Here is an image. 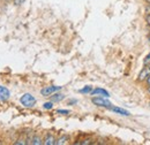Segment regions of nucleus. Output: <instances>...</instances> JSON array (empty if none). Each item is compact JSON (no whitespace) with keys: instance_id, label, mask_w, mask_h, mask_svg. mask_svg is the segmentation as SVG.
<instances>
[{"instance_id":"1","label":"nucleus","mask_w":150,"mask_h":145,"mask_svg":"<svg viewBox=\"0 0 150 145\" xmlns=\"http://www.w3.org/2000/svg\"><path fill=\"white\" fill-rule=\"evenodd\" d=\"M91 103L94 104L95 106H98V107H104V108H111L112 107V103L110 100H108V98L105 97H98L96 96L91 99Z\"/></svg>"},{"instance_id":"2","label":"nucleus","mask_w":150,"mask_h":145,"mask_svg":"<svg viewBox=\"0 0 150 145\" xmlns=\"http://www.w3.org/2000/svg\"><path fill=\"white\" fill-rule=\"evenodd\" d=\"M36 98L31 94V93H24L21 98H20V103L24 106V107H34L36 105Z\"/></svg>"},{"instance_id":"3","label":"nucleus","mask_w":150,"mask_h":145,"mask_svg":"<svg viewBox=\"0 0 150 145\" xmlns=\"http://www.w3.org/2000/svg\"><path fill=\"white\" fill-rule=\"evenodd\" d=\"M61 89V87H57V85H51V87H45L40 90V94L43 97H50L52 96L54 92H58V91Z\"/></svg>"},{"instance_id":"4","label":"nucleus","mask_w":150,"mask_h":145,"mask_svg":"<svg viewBox=\"0 0 150 145\" xmlns=\"http://www.w3.org/2000/svg\"><path fill=\"white\" fill-rule=\"evenodd\" d=\"M149 76H150V63L149 65H146V67L140 72L139 77H137V81L139 82H144V81H147V78Z\"/></svg>"},{"instance_id":"5","label":"nucleus","mask_w":150,"mask_h":145,"mask_svg":"<svg viewBox=\"0 0 150 145\" xmlns=\"http://www.w3.org/2000/svg\"><path fill=\"white\" fill-rule=\"evenodd\" d=\"M91 96H98V97H105V98H109L110 97V93L105 89H102V88H96L93 89V91L90 92Z\"/></svg>"},{"instance_id":"6","label":"nucleus","mask_w":150,"mask_h":145,"mask_svg":"<svg viewBox=\"0 0 150 145\" xmlns=\"http://www.w3.org/2000/svg\"><path fill=\"white\" fill-rule=\"evenodd\" d=\"M9 96H11L9 90H8L6 87L0 85V101H6V100H8V99H9Z\"/></svg>"},{"instance_id":"7","label":"nucleus","mask_w":150,"mask_h":145,"mask_svg":"<svg viewBox=\"0 0 150 145\" xmlns=\"http://www.w3.org/2000/svg\"><path fill=\"white\" fill-rule=\"evenodd\" d=\"M111 111L114 112V113H117V114H119V115H122V116H129L131 115V113L128 112V111H126V109L121 108V107H111Z\"/></svg>"},{"instance_id":"8","label":"nucleus","mask_w":150,"mask_h":145,"mask_svg":"<svg viewBox=\"0 0 150 145\" xmlns=\"http://www.w3.org/2000/svg\"><path fill=\"white\" fill-rule=\"evenodd\" d=\"M56 138H54V136L53 135H50V134H47L46 136H45V138H44V141H43V144L45 145H53L56 144Z\"/></svg>"},{"instance_id":"9","label":"nucleus","mask_w":150,"mask_h":145,"mask_svg":"<svg viewBox=\"0 0 150 145\" xmlns=\"http://www.w3.org/2000/svg\"><path fill=\"white\" fill-rule=\"evenodd\" d=\"M64 99H65V94H62V93H57V92H54V93L51 96V101H53V103L61 101V100H64Z\"/></svg>"},{"instance_id":"10","label":"nucleus","mask_w":150,"mask_h":145,"mask_svg":"<svg viewBox=\"0 0 150 145\" xmlns=\"http://www.w3.org/2000/svg\"><path fill=\"white\" fill-rule=\"evenodd\" d=\"M68 139H69V137H68L67 135H64V136H61V137H59V138L57 139V141H56V144H58V145L66 144V143L68 142Z\"/></svg>"},{"instance_id":"11","label":"nucleus","mask_w":150,"mask_h":145,"mask_svg":"<svg viewBox=\"0 0 150 145\" xmlns=\"http://www.w3.org/2000/svg\"><path fill=\"white\" fill-rule=\"evenodd\" d=\"M30 144L40 145V144H43V139H42L39 136H34V137L31 138V141H30Z\"/></svg>"},{"instance_id":"12","label":"nucleus","mask_w":150,"mask_h":145,"mask_svg":"<svg viewBox=\"0 0 150 145\" xmlns=\"http://www.w3.org/2000/svg\"><path fill=\"white\" fill-rule=\"evenodd\" d=\"M93 91V87L91 85H87V87H84L83 89H81V90H79L80 93H90Z\"/></svg>"},{"instance_id":"13","label":"nucleus","mask_w":150,"mask_h":145,"mask_svg":"<svg viewBox=\"0 0 150 145\" xmlns=\"http://www.w3.org/2000/svg\"><path fill=\"white\" fill-rule=\"evenodd\" d=\"M43 108L44 109H52L53 108V101H46V103H44Z\"/></svg>"},{"instance_id":"14","label":"nucleus","mask_w":150,"mask_h":145,"mask_svg":"<svg viewBox=\"0 0 150 145\" xmlns=\"http://www.w3.org/2000/svg\"><path fill=\"white\" fill-rule=\"evenodd\" d=\"M57 113H58V114H64V115H67V114H69L71 112H69L68 109H58V111H57Z\"/></svg>"},{"instance_id":"15","label":"nucleus","mask_w":150,"mask_h":145,"mask_svg":"<svg viewBox=\"0 0 150 145\" xmlns=\"http://www.w3.org/2000/svg\"><path fill=\"white\" fill-rule=\"evenodd\" d=\"M143 63H144V65H149V63H150V52L148 53V55L144 58V60H143Z\"/></svg>"},{"instance_id":"16","label":"nucleus","mask_w":150,"mask_h":145,"mask_svg":"<svg viewBox=\"0 0 150 145\" xmlns=\"http://www.w3.org/2000/svg\"><path fill=\"white\" fill-rule=\"evenodd\" d=\"M15 145H20V144H27V142L24 141V139H18L15 143H14Z\"/></svg>"},{"instance_id":"17","label":"nucleus","mask_w":150,"mask_h":145,"mask_svg":"<svg viewBox=\"0 0 150 145\" xmlns=\"http://www.w3.org/2000/svg\"><path fill=\"white\" fill-rule=\"evenodd\" d=\"M24 1H25V0H14V4H15L16 6H20V5H22Z\"/></svg>"},{"instance_id":"18","label":"nucleus","mask_w":150,"mask_h":145,"mask_svg":"<svg viewBox=\"0 0 150 145\" xmlns=\"http://www.w3.org/2000/svg\"><path fill=\"white\" fill-rule=\"evenodd\" d=\"M90 143H91V141H89V139H87V141H82V142H79L77 144L86 145V144H90Z\"/></svg>"},{"instance_id":"19","label":"nucleus","mask_w":150,"mask_h":145,"mask_svg":"<svg viewBox=\"0 0 150 145\" xmlns=\"http://www.w3.org/2000/svg\"><path fill=\"white\" fill-rule=\"evenodd\" d=\"M146 21H147V23L150 25V13L147 14V16H146Z\"/></svg>"},{"instance_id":"20","label":"nucleus","mask_w":150,"mask_h":145,"mask_svg":"<svg viewBox=\"0 0 150 145\" xmlns=\"http://www.w3.org/2000/svg\"><path fill=\"white\" fill-rule=\"evenodd\" d=\"M77 103V100L76 99H72V100H69L68 101V105H73V104H76Z\"/></svg>"},{"instance_id":"21","label":"nucleus","mask_w":150,"mask_h":145,"mask_svg":"<svg viewBox=\"0 0 150 145\" xmlns=\"http://www.w3.org/2000/svg\"><path fill=\"white\" fill-rule=\"evenodd\" d=\"M146 82H147V85H148V87H150V76L147 78V81H146Z\"/></svg>"},{"instance_id":"22","label":"nucleus","mask_w":150,"mask_h":145,"mask_svg":"<svg viewBox=\"0 0 150 145\" xmlns=\"http://www.w3.org/2000/svg\"><path fill=\"white\" fill-rule=\"evenodd\" d=\"M147 11H148V13H150V4H149V6H148V8H147Z\"/></svg>"},{"instance_id":"23","label":"nucleus","mask_w":150,"mask_h":145,"mask_svg":"<svg viewBox=\"0 0 150 145\" xmlns=\"http://www.w3.org/2000/svg\"><path fill=\"white\" fill-rule=\"evenodd\" d=\"M148 93L150 94V87H148Z\"/></svg>"},{"instance_id":"24","label":"nucleus","mask_w":150,"mask_h":145,"mask_svg":"<svg viewBox=\"0 0 150 145\" xmlns=\"http://www.w3.org/2000/svg\"><path fill=\"white\" fill-rule=\"evenodd\" d=\"M149 44H150V38H149Z\"/></svg>"},{"instance_id":"25","label":"nucleus","mask_w":150,"mask_h":145,"mask_svg":"<svg viewBox=\"0 0 150 145\" xmlns=\"http://www.w3.org/2000/svg\"><path fill=\"white\" fill-rule=\"evenodd\" d=\"M149 106H150V103H149Z\"/></svg>"}]
</instances>
